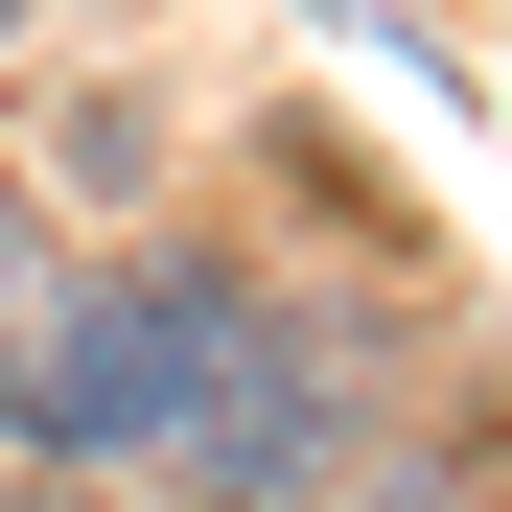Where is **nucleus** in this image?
<instances>
[{
  "instance_id": "1",
  "label": "nucleus",
  "mask_w": 512,
  "mask_h": 512,
  "mask_svg": "<svg viewBox=\"0 0 512 512\" xmlns=\"http://www.w3.org/2000/svg\"><path fill=\"white\" fill-rule=\"evenodd\" d=\"M24 419H47L70 466H187V489H326V466H350L326 350H303L256 280H210V256L70 280L47 350H24Z\"/></svg>"
},
{
  "instance_id": "2",
  "label": "nucleus",
  "mask_w": 512,
  "mask_h": 512,
  "mask_svg": "<svg viewBox=\"0 0 512 512\" xmlns=\"http://www.w3.org/2000/svg\"><path fill=\"white\" fill-rule=\"evenodd\" d=\"M0 326H24V187H0Z\"/></svg>"
},
{
  "instance_id": "3",
  "label": "nucleus",
  "mask_w": 512,
  "mask_h": 512,
  "mask_svg": "<svg viewBox=\"0 0 512 512\" xmlns=\"http://www.w3.org/2000/svg\"><path fill=\"white\" fill-rule=\"evenodd\" d=\"M0 24H24V0H0Z\"/></svg>"
}]
</instances>
